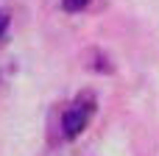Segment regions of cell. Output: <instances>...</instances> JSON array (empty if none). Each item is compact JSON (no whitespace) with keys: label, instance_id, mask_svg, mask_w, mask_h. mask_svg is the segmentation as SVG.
Returning a JSON list of instances; mask_svg holds the SVG:
<instances>
[{"label":"cell","instance_id":"2","mask_svg":"<svg viewBox=\"0 0 159 156\" xmlns=\"http://www.w3.org/2000/svg\"><path fill=\"white\" fill-rule=\"evenodd\" d=\"M87 3H89V0H61L64 11H81V8H84Z\"/></svg>","mask_w":159,"mask_h":156},{"label":"cell","instance_id":"1","mask_svg":"<svg viewBox=\"0 0 159 156\" xmlns=\"http://www.w3.org/2000/svg\"><path fill=\"white\" fill-rule=\"evenodd\" d=\"M89 112H92V103L70 109V112H67V114L61 117L64 134H67V137H78V134H81V131L87 128V123H89Z\"/></svg>","mask_w":159,"mask_h":156},{"label":"cell","instance_id":"3","mask_svg":"<svg viewBox=\"0 0 159 156\" xmlns=\"http://www.w3.org/2000/svg\"><path fill=\"white\" fill-rule=\"evenodd\" d=\"M6 28H8V17L0 11V36H3V31H6Z\"/></svg>","mask_w":159,"mask_h":156}]
</instances>
